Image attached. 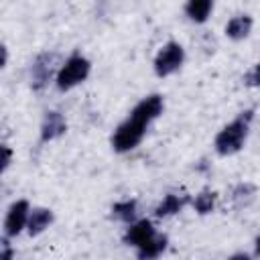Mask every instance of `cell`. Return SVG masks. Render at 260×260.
I'll return each instance as SVG.
<instances>
[{
    "instance_id": "cell-6",
    "label": "cell",
    "mask_w": 260,
    "mask_h": 260,
    "mask_svg": "<svg viewBox=\"0 0 260 260\" xmlns=\"http://www.w3.org/2000/svg\"><path fill=\"white\" fill-rule=\"evenodd\" d=\"M28 215H30V209H28V201L26 199H18L10 205L8 213H6V219H4V234L8 238L12 236H18L22 232V228L28 223Z\"/></svg>"
},
{
    "instance_id": "cell-14",
    "label": "cell",
    "mask_w": 260,
    "mask_h": 260,
    "mask_svg": "<svg viewBox=\"0 0 260 260\" xmlns=\"http://www.w3.org/2000/svg\"><path fill=\"white\" fill-rule=\"evenodd\" d=\"M112 215L124 223H132L134 215H136V201L134 199H128V201H120L112 207Z\"/></svg>"
},
{
    "instance_id": "cell-8",
    "label": "cell",
    "mask_w": 260,
    "mask_h": 260,
    "mask_svg": "<svg viewBox=\"0 0 260 260\" xmlns=\"http://www.w3.org/2000/svg\"><path fill=\"white\" fill-rule=\"evenodd\" d=\"M65 130H67V122H65V118H63V114L51 110V112H47L45 118H43L41 140H43V142L55 140V138H59L61 134H65Z\"/></svg>"
},
{
    "instance_id": "cell-2",
    "label": "cell",
    "mask_w": 260,
    "mask_h": 260,
    "mask_svg": "<svg viewBox=\"0 0 260 260\" xmlns=\"http://www.w3.org/2000/svg\"><path fill=\"white\" fill-rule=\"evenodd\" d=\"M252 118H254V112L246 110L234 122H230L228 126H223L219 130V134L215 136V150H217V154L228 156V154L238 152L244 146V140L248 136V128H250Z\"/></svg>"
},
{
    "instance_id": "cell-12",
    "label": "cell",
    "mask_w": 260,
    "mask_h": 260,
    "mask_svg": "<svg viewBox=\"0 0 260 260\" xmlns=\"http://www.w3.org/2000/svg\"><path fill=\"white\" fill-rule=\"evenodd\" d=\"M213 8V0H187L185 12L195 22H205Z\"/></svg>"
},
{
    "instance_id": "cell-19",
    "label": "cell",
    "mask_w": 260,
    "mask_h": 260,
    "mask_svg": "<svg viewBox=\"0 0 260 260\" xmlns=\"http://www.w3.org/2000/svg\"><path fill=\"white\" fill-rule=\"evenodd\" d=\"M6 61H8V51H6V47H2V67L6 65Z\"/></svg>"
},
{
    "instance_id": "cell-15",
    "label": "cell",
    "mask_w": 260,
    "mask_h": 260,
    "mask_svg": "<svg viewBox=\"0 0 260 260\" xmlns=\"http://www.w3.org/2000/svg\"><path fill=\"white\" fill-rule=\"evenodd\" d=\"M215 199H217V195H215L213 191H201V193L193 199V207H195V211L201 213V215L211 213L213 207H215Z\"/></svg>"
},
{
    "instance_id": "cell-13",
    "label": "cell",
    "mask_w": 260,
    "mask_h": 260,
    "mask_svg": "<svg viewBox=\"0 0 260 260\" xmlns=\"http://www.w3.org/2000/svg\"><path fill=\"white\" fill-rule=\"evenodd\" d=\"M167 236H154L150 242H146L144 246H140L138 248V258L140 260H150V258H156V256H160L162 252H165V248H167Z\"/></svg>"
},
{
    "instance_id": "cell-7",
    "label": "cell",
    "mask_w": 260,
    "mask_h": 260,
    "mask_svg": "<svg viewBox=\"0 0 260 260\" xmlns=\"http://www.w3.org/2000/svg\"><path fill=\"white\" fill-rule=\"evenodd\" d=\"M154 236H156V232H154L152 223H150L148 219H140V221L130 223V228H128L126 234H124V242L130 244V246L140 248V246H144L146 242H150Z\"/></svg>"
},
{
    "instance_id": "cell-20",
    "label": "cell",
    "mask_w": 260,
    "mask_h": 260,
    "mask_svg": "<svg viewBox=\"0 0 260 260\" xmlns=\"http://www.w3.org/2000/svg\"><path fill=\"white\" fill-rule=\"evenodd\" d=\"M254 254H256V256H260V236L256 238V250H254Z\"/></svg>"
},
{
    "instance_id": "cell-3",
    "label": "cell",
    "mask_w": 260,
    "mask_h": 260,
    "mask_svg": "<svg viewBox=\"0 0 260 260\" xmlns=\"http://www.w3.org/2000/svg\"><path fill=\"white\" fill-rule=\"evenodd\" d=\"M87 75H89V61L81 55H71L57 73V87L61 91H67L77 83L85 81Z\"/></svg>"
},
{
    "instance_id": "cell-5",
    "label": "cell",
    "mask_w": 260,
    "mask_h": 260,
    "mask_svg": "<svg viewBox=\"0 0 260 260\" xmlns=\"http://www.w3.org/2000/svg\"><path fill=\"white\" fill-rule=\"evenodd\" d=\"M55 61H57L55 53H41L35 59V63L30 67V85L35 91H41L49 83V79L55 73Z\"/></svg>"
},
{
    "instance_id": "cell-16",
    "label": "cell",
    "mask_w": 260,
    "mask_h": 260,
    "mask_svg": "<svg viewBox=\"0 0 260 260\" xmlns=\"http://www.w3.org/2000/svg\"><path fill=\"white\" fill-rule=\"evenodd\" d=\"M252 193H254V187H252V185H238L236 191H234V201L240 205V201H242L244 197H250Z\"/></svg>"
},
{
    "instance_id": "cell-10",
    "label": "cell",
    "mask_w": 260,
    "mask_h": 260,
    "mask_svg": "<svg viewBox=\"0 0 260 260\" xmlns=\"http://www.w3.org/2000/svg\"><path fill=\"white\" fill-rule=\"evenodd\" d=\"M51 221H53V213H51V209H45V207H37V209H32L30 215H28V223H26L28 236H39L41 232H45V228H49Z\"/></svg>"
},
{
    "instance_id": "cell-17",
    "label": "cell",
    "mask_w": 260,
    "mask_h": 260,
    "mask_svg": "<svg viewBox=\"0 0 260 260\" xmlns=\"http://www.w3.org/2000/svg\"><path fill=\"white\" fill-rule=\"evenodd\" d=\"M244 83L252 87H260V63H256V67L244 77Z\"/></svg>"
},
{
    "instance_id": "cell-1",
    "label": "cell",
    "mask_w": 260,
    "mask_h": 260,
    "mask_svg": "<svg viewBox=\"0 0 260 260\" xmlns=\"http://www.w3.org/2000/svg\"><path fill=\"white\" fill-rule=\"evenodd\" d=\"M162 98L158 93H152L148 98H144L130 114V118L126 122H122L118 126V130L112 136V146L116 152H128L134 146H138V142L142 140L146 126L158 118L162 114Z\"/></svg>"
},
{
    "instance_id": "cell-11",
    "label": "cell",
    "mask_w": 260,
    "mask_h": 260,
    "mask_svg": "<svg viewBox=\"0 0 260 260\" xmlns=\"http://www.w3.org/2000/svg\"><path fill=\"white\" fill-rule=\"evenodd\" d=\"M250 28H252V18L248 14H240L225 24V35L234 41H242L250 35Z\"/></svg>"
},
{
    "instance_id": "cell-18",
    "label": "cell",
    "mask_w": 260,
    "mask_h": 260,
    "mask_svg": "<svg viewBox=\"0 0 260 260\" xmlns=\"http://www.w3.org/2000/svg\"><path fill=\"white\" fill-rule=\"evenodd\" d=\"M2 152H4V160H2V171H6V169H8V165H10V160H12V150H10L8 146H2Z\"/></svg>"
},
{
    "instance_id": "cell-4",
    "label": "cell",
    "mask_w": 260,
    "mask_h": 260,
    "mask_svg": "<svg viewBox=\"0 0 260 260\" xmlns=\"http://www.w3.org/2000/svg\"><path fill=\"white\" fill-rule=\"evenodd\" d=\"M183 61H185V51H183V47H181L179 43L171 41V43H167V45L158 51V55H156V59H154V73H156L158 77H167V75L175 73V71L183 65Z\"/></svg>"
},
{
    "instance_id": "cell-9",
    "label": "cell",
    "mask_w": 260,
    "mask_h": 260,
    "mask_svg": "<svg viewBox=\"0 0 260 260\" xmlns=\"http://www.w3.org/2000/svg\"><path fill=\"white\" fill-rule=\"evenodd\" d=\"M187 203H189V197H187V195L169 193V195L156 205L154 215H156V217H169V215H175V213H179Z\"/></svg>"
}]
</instances>
